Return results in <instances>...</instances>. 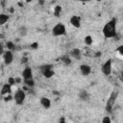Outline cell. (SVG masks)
Segmentation results:
<instances>
[{
    "mask_svg": "<svg viewBox=\"0 0 123 123\" xmlns=\"http://www.w3.org/2000/svg\"><path fill=\"white\" fill-rule=\"evenodd\" d=\"M39 103H40V105H41L44 109H46V110L51 107V100H50L48 97H40Z\"/></svg>",
    "mask_w": 123,
    "mask_h": 123,
    "instance_id": "13",
    "label": "cell"
},
{
    "mask_svg": "<svg viewBox=\"0 0 123 123\" xmlns=\"http://www.w3.org/2000/svg\"><path fill=\"white\" fill-rule=\"evenodd\" d=\"M31 48L32 49H37V48H38V43L37 42H33V43H31Z\"/></svg>",
    "mask_w": 123,
    "mask_h": 123,
    "instance_id": "25",
    "label": "cell"
},
{
    "mask_svg": "<svg viewBox=\"0 0 123 123\" xmlns=\"http://www.w3.org/2000/svg\"><path fill=\"white\" fill-rule=\"evenodd\" d=\"M82 55H83L82 54V51L79 48H73L69 52V57L70 58H73L75 60H78V61L82 59Z\"/></svg>",
    "mask_w": 123,
    "mask_h": 123,
    "instance_id": "9",
    "label": "cell"
},
{
    "mask_svg": "<svg viewBox=\"0 0 123 123\" xmlns=\"http://www.w3.org/2000/svg\"><path fill=\"white\" fill-rule=\"evenodd\" d=\"M21 62H27V58H26V57H23V58L21 59Z\"/></svg>",
    "mask_w": 123,
    "mask_h": 123,
    "instance_id": "28",
    "label": "cell"
},
{
    "mask_svg": "<svg viewBox=\"0 0 123 123\" xmlns=\"http://www.w3.org/2000/svg\"><path fill=\"white\" fill-rule=\"evenodd\" d=\"M59 123H67V122H66V121H65V119L62 117V118H61V119H60V122H59Z\"/></svg>",
    "mask_w": 123,
    "mask_h": 123,
    "instance_id": "27",
    "label": "cell"
},
{
    "mask_svg": "<svg viewBox=\"0 0 123 123\" xmlns=\"http://www.w3.org/2000/svg\"><path fill=\"white\" fill-rule=\"evenodd\" d=\"M101 71H102V73L105 76H110L111 74V71H112V62H111V60H108V61H106L102 64Z\"/></svg>",
    "mask_w": 123,
    "mask_h": 123,
    "instance_id": "6",
    "label": "cell"
},
{
    "mask_svg": "<svg viewBox=\"0 0 123 123\" xmlns=\"http://www.w3.org/2000/svg\"><path fill=\"white\" fill-rule=\"evenodd\" d=\"M62 7H61L60 5H57V6H55V7H54L53 12H54V15H55V16L59 17V16H60V14L62 13Z\"/></svg>",
    "mask_w": 123,
    "mask_h": 123,
    "instance_id": "18",
    "label": "cell"
},
{
    "mask_svg": "<svg viewBox=\"0 0 123 123\" xmlns=\"http://www.w3.org/2000/svg\"><path fill=\"white\" fill-rule=\"evenodd\" d=\"M4 100H5V102H10V101L13 100V97H12V94H8V95H6L4 97Z\"/></svg>",
    "mask_w": 123,
    "mask_h": 123,
    "instance_id": "24",
    "label": "cell"
},
{
    "mask_svg": "<svg viewBox=\"0 0 123 123\" xmlns=\"http://www.w3.org/2000/svg\"><path fill=\"white\" fill-rule=\"evenodd\" d=\"M39 71L40 73L47 79L52 78L55 75V71H54V65L51 63H44L41 64L39 66Z\"/></svg>",
    "mask_w": 123,
    "mask_h": 123,
    "instance_id": "2",
    "label": "cell"
},
{
    "mask_svg": "<svg viewBox=\"0 0 123 123\" xmlns=\"http://www.w3.org/2000/svg\"><path fill=\"white\" fill-rule=\"evenodd\" d=\"M3 61L6 65H10L13 62V53L10 50H6L3 53Z\"/></svg>",
    "mask_w": 123,
    "mask_h": 123,
    "instance_id": "7",
    "label": "cell"
},
{
    "mask_svg": "<svg viewBox=\"0 0 123 123\" xmlns=\"http://www.w3.org/2000/svg\"><path fill=\"white\" fill-rule=\"evenodd\" d=\"M23 82H24V85H25L28 88H32V87H34L35 85H36L34 78H33V79H30V80H25V81H23Z\"/></svg>",
    "mask_w": 123,
    "mask_h": 123,
    "instance_id": "17",
    "label": "cell"
},
{
    "mask_svg": "<svg viewBox=\"0 0 123 123\" xmlns=\"http://www.w3.org/2000/svg\"><path fill=\"white\" fill-rule=\"evenodd\" d=\"M8 84L11 85L12 86L13 85H15V78H13V77H10V78L8 79Z\"/></svg>",
    "mask_w": 123,
    "mask_h": 123,
    "instance_id": "23",
    "label": "cell"
},
{
    "mask_svg": "<svg viewBox=\"0 0 123 123\" xmlns=\"http://www.w3.org/2000/svg\"><path fill=\"white\" fill-rule=\"evenodd\" d=\"M69 22L75 28H80L81 27V17L79 15H72L69 19Z\"/></svg>",
    "mask_w": 123,
    "mask_h": 123,
    "instance_id": "11",
    "label": "cell"
},
{
    "mask_svg": "<svg viewBox=\"0 0 123 123\" xmlns=\"http://www.w3.org/2000/svg\"><path fill=\"white\" fill-rule=\"evenodd\" d=\"M11 92H12V86L9 85L8 83L4 84L2 86V87H1L0 94L3 95V96H5V95H8V94H11Z\"/></svg>",
    "mask_w": 123,
    "mask_h": 123,
    "instance_id": "12",
    "label": "cell"
},
{
    "mask_svg": "<svg viewBox=\"0 0 123 123\" xmlns=\"http://www.w3.org/2000/svg\"><path fill=\"white\" fill-rule=\"evenodd\" d=\"M101 123H111V118L109 115H106L102 118V122Z\"/></svg>",
    "mask_w": 123,
    "mask_h": 123,
    "instance_id": "22",
    "label": "cell"
},
{
    "mask_svg": "<svg viewBox=\"0 0 123 123\" xmlns=\"http://www.w3.org/2000/svg\"><path fill=\"white\" fill-rule=\"evenodd\" d=\"M61 61L62 62L63 64L65 65H69L71 63V58L69 57V55H64L62 57H61Z\"/></svg>",
    "mask_w": 123,
    "mask_h": 123,
    "instance_id": "16",
    "label": "cell"
},
{
    "mask_svg": "<svg viewBox=\"0 0 123 123\" xmlns=\"http://www.w3.org/2000/svg\"><path fill=\"white\" fill-rule=\"evenodd\" d=\"M65 34H66V27L62 22L57 23L52 28V35L54 37H61V36H64Z\"/></svg>",
    "mask_w": 123,
    "mask_h": 123,
    "instance_id": "4",
    "label": "cell"
},
{
    "mask_svg": "<svg viewBox=\"0 0 123 123\" xmlns=\"http://www.w3.org/2000/svg\"><path fill=\"white\" fill-rule=\"evenodd\" d=\"M12 97H13V100L16 105H18V106L23 105L25 102V99H26V92L22 88H17L14 91Z\"/></svg>",
    "mask_w": 123,
    "mask_h": 123,
    "instance_id": "3",
    "label": "cell"
},
{
    "mask_svg": "<svg viewBox=\"0 0 123 123\" xmlns=\"http://www.w3.org/2000/svg\"><path fill=\"white\" fill-rule=\"evenodd\" d=\"M84 42H85V44L86 45H87V46H90L92 43H93V37H91V36H86L85 37V38H84Z\"/></svg>",
    "mask_w": 123,
    "mask_h": 123,
    "instance_id": "19",
    "label": "cell"
},
{
    "mask_svg": "<svg viewBox=\"0 0 123 123\" xmlns=\"http://www.w3.org/2000/svg\"><path fill=\"white\" fill-rule=\"evenodd\" d=\"M102 33L103 36L106 38H113L117 36V32H116V18H111V20H109L102 29Z\"/></svg>",
    "mask_w": 123,
    "mask_h": 123,
    "instance_id": "1",
    "label": "cell"
},
{
    "mask_svg": "<svg viewBox=\"0 0 123 123\" xmlns=\"http://www.w3.org/2000/svg\"><path fill=\"white\" fill-rule=\"evenodd\" d=\"M79 69H80V72H81V74L83 75V76H88L90 73H91V67L88 65V64H86V63H83V64H81L80 65V67H79Z\"/></svg>",
    "mask_w": 123,
    "mask_h": 123,
    "instance_id": "10",
    "label": "cell"
},
{
    "mask_svg": "<svg viewBox=\"0 0 123 123\" xmlns=\"http://www.w3.org/2000/svg\"><path fill=\"white\" fill-rule=\"evenodd\" d=\"M117 95H118V93L115 90H113L111 92V94L110 95V97H109V99L107 101V105H106V111L108 112H111L112 111V108L114 106V103H115V100L117 98Z\"/></svg>",
    "mask_w": 123,
    "mask_h": 123,
    "instance_id": "5",
    "label": "cell"
},
{
    "mask_svg": "<svg viewBox=\"0 0 123 123\" xmlns=\"http://www.w3.org/2000/svg\"><path fill=\"white\" fill-rule=\"evenodd\" d=\"M21 75H22L23 81L33 79V70H32V68H31L30 66H25V68L23 69Z\"/></svg>",
    "mask_w": 123,
    "mask_h": 123,
    "instance_id": "8",
    "label": "cell"
},
{
    "mask_svg": "<svg viewBox=\"0 0 123 123\" xmlns=\"http://www.w3.org/2000/svg\"><path fill=\"white\" fill-rule=\"evenodd\" d=\"M115 52L117 53V55H118L120 58H122V57H123V45L118 46V47L115 49Z\"/></svg>",
    "mask_w": 123,
    "mask_h": 123,
    "instance_id": "21",
    "label": "cell"
},
{
    "mask_svg": "<svg viewBox=\"0 0 123 123\" xmlns=\"http://www.w3.org/2000/svg\"><path fill=\"white\" fill-rule=\"evenodd\" d=\"M79 98L82 101H88L89 100V93L86 90H81L79 92Z\"/></svg>",
    "mask_w": 123,
    "mask_h": 123,
    "instance_id": "14",
    "label": "cell"
},
{
    "mask_svg": "<svg viewBox=\"0 0 123 123\" xmlns=\"http://www.w3.org/2000/svg\"><path fill=\"white\" fill-rule=\"evenodd\" d=\"M3 53H4V49H3V45L0 43V56L1 55H3Z\"/></svg>",
    "mask_w": 123,
    "mask_h": 123,
    "instance_id": "26",
    "label": "cell"
},
{
    "mask_svg": "<svg viewBox=\"0 0 123 123\" xmlns=\"http://www.w3.org/2000/svg\"><path fill=\"white\" fill-rule=\"evenodd\" d=\"M6 46H7L8 50H10V51H12V52H13V51L15 50V44H14L12 41H8V42L6 43Z\"/></svg>",
    "mask_w": 123,
    "mask_h": 123,
    "instance_id": "20",
    "label": "cell"
},
{
    "mask_svg": "<svg viewBox=\"0 0 123 123\" xmlns=\"http://www.w3.org/2000/svg\"><path fill=\"white\" fill-rule=\"evenodd\" d=\"M9 20V15L7 13H0V26L5 25Z\"/></svg>",
    "mask_w": 123,
    "mask_h": 123,
    "instance_id": "15",
    "label": "cell"
}]
</instances>
